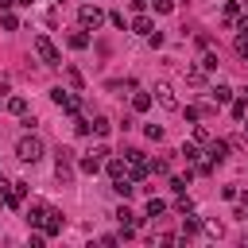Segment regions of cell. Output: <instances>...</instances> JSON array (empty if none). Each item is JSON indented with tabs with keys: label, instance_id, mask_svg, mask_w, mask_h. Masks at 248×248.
<instances>
[{
	"label": "cell",
	"instance_id": "obj_1",
	"mask_svg": "<svg viewBox=\"0 0 248 248\" xmlns=\"http://www.w3.org/2000/svg\"><path fill=\"white\" fill-rule=\"evenodd\" d=\"M31 46H35V54H39V62H43V66H62V54H58V46H54L46 35H35V43H31Z\"/></svg>",
	"mask_w": 248,
	"mask_h": 248
},
{
	"label": "cell",
	"instance_id": "obj_2",
	"mask_svg": "<svg viewBox=\"0 0 248 248\" xmlns=\"http://www.w3.org/2000/svg\"><path fill=\"white\" fill-rule=\"evenodd\" d=\"M16 155H19L23 163H39V159H43V140H39V136H23V140L16 143Z\"/></svg>",
	"mask_w": 248,
	"mask_h": 248
},
{
	"label": "cell",
	"instance_id": "obj_3",
	"mask_svg": "<svg viewBox=\"0 0 248 248\" xmlns=\"http://www.w3.org/2000/svg\"><path fill=\"white\" fill-rule=\"evenodd\" d=\"M50 101H54V105H58L62 112H70V116H74V112L81 108V101H78V97H74L70 89H62V85H54V89H50Z\"/></svg>",
	"mask_w": 248,
	"mask_h": 248
},
{
	"label": "cell",
	"instance_id": "obj_4",
	"mask_svg": "<svg viewBox=\"0 0 248 248\" xmlns=\"http://www.w3.org/2000/svg\"><path fill=\"white\" fill-rule=\"evenodd\" d=\"M78 19H81V27H85V31H89V27L97 31V27L105 23V12H101V8H93V4H85V8L78 12Z\"/></svg>",
	"mask_w": 248,
	"mask_h": 248
},
{
	"label": "cell",
	"instance_id": "obj_5",
	"mask_svg": "<svg viewBox=\"0 0 248 248\" xmlns=\"http://www.w3.org/2000/svg\"><path fill=\"white\" fill-rule=\"evenodd\" d=\"M155 101H159L163 108H170V112L178 108V97H174V89H170L167 81H159V85H155Z\"/></svg>",
	"mask_w": 248,
	"mask_h": 248
},
{
	"label": "cell",
	"instance_id": "obj_6",
	"mask_svg": "<svg viewBox=\"0 0 248 248\" xmlns=\"http://www.w3.org/2000/svg\"><path fill=\"white\" fill-rule=\"evenodd\" d=\"M43 232H46V236H54V232H62V213H58V209H46V221H43Z\"/></svg>",
	"mask_w": 248,
	"mask_h": 248
},
{
	"label": "cell",
	"instance_id": "obj_7",
	"mask_svg": "<svg viewBox=\"0 0 248 248\" xmlns=\"http://www.w3.org/2000/svg\"><path fill=\"white\" fill-rule=\"evenodd\" d=\"M205 155H209V163H225V155H229V143H225V140H213Z\"/></svg>",
	"mask_w": 248,
	"mask_h": 248
},
{
	"label": "cell",
	"instance_id": "obj_8",
	"mask_svg": "<svg viewBox=\"0 0 248 248\" xmlns=\"http://www.w3.org/2000/svg\"><path fill=\"white\" fill-rule=\"evenodd\" d=\"M54 170H58V182H70V151H66V147L58 151V167H54Z\"/></svg>",
	"mask_w": 248,
	"mask_h": 248
},
{
	"label": "cell",
	"instance_id": "obj_9",
	"mask_svg": "<svg viewBox=\"0 0 248 248\" xmlns=\"http://www.w3.org/2000/svg\"><path fill=\"white\" fill-rule=\"evenodd\" d=\"M46 209H50V205H43V202H35V205L27 209V225H43V221H46Z\"/></svg>",
	"mask_w": 248,
	"mask_h": 248
},
{
	"label": "cell",
	"instance_id": "obj_10",
	"mask_svg": "<svg viewBox=\"0 0 248 248\" xmlns=\"http://www.w3.org/2000/svg\"><path fill=\"white\" fill-rule=\"evenodd\" d=\"M132 31H136V35H151V31H155V23H151L147 16H136V19H132Z\"/></svg>",
	"mask_w": 248,
	"mask_h": 248
},
{
	"label": "cell",
	"instance_id": "obj_11",
	"mask_svg": "<svg viewBox=\"0 0 248 248\" xmlns=\"http://www.w3.org/2000/svg\"><path fill=\"white\" fill-rule=\"evenodd\" d=\"M81 170H85V174H97V170H101V155H97V151L85 155V159H81Z\"/></svg>",
	"mask_w": 248,
	"mask_h": 248
},
{
	"label": "cell",
	"instance_id": "obj_12",
	"mask_svg": "<svg viewBox=\"0 0 248 248\" xmlns=\"http://www.w3.org/2000/svg\"><path fill=\"white\" fill-rule=\"evenodd\" d=\"M132 108H136V112H147V108H151V93H136V97H132Z\"/></svg>",
	"mask_w": 248,
	"mask_h": 248
},
{
	"label": "cell",
	"instance_id": "obj_13",
	"mask_svg": "<svg viewBox=\"0 0 248 248\" xmlns=\"http://www.w3.org/2000/svg\"><path fill=\"white\" fill-rule=\"evenodd\" d=\"M70 46H74V50H85V46H89V35H85V31H74V35H70Z\"/></svg>",
	"mask_w": 248,
	"mask_h": 248
},
{
	"label": "cell",
	"instance_id": "obj_14",
	"mask_svg": "<svg viewBox=\"0 0 248 248\" xmlns=\"http://www.w3.org/2000/svg\"><path fill=\"white\" fill-rule=\"evenodd\" d=\"M186 81H190V85H202V81H205V70H202V66H190V70H186Z\"/></svg>",
	"mask_w": 248,
	"mask_h": 248
},
{
	"label": "cell",
	"instance_id": "obj_15",
	"mask_svg": "<svg viewBox=\"0 0 248 248\" xmlns=\"http://www.w3.org/2000/svg\"><path fill=\"white\" fill-rule=\"evenodd\" d=\"M8 112L23 116V112H27V101H23V97H8Z\"/></svg>",
	"mask_w": 248,
	"mask_h": 248
},
{
	"label": "cell",
	"instance_id": "obj_16",
	"mask_svg": "<svg viewBox=\"0 0 248 248\" xmlns=\"http://www.w3.org/2000/svg\"><path fill=\"white\" fill-rule=\"evenodd\" d=\"M112 190H116V194H120V198H128V194H132V190H136V186H132V182H128V178H112Z\"/></svg>",
	"mask_w": 248,
	"mask_h": 248
},
{
	"label": "cell",
	"instance_id": "obj_17",
	"mask_svg": "<svg viewBox=\"0 0 248 248\" xmlns=\"http://www.w3.org/2000/svg\"><path fill=\"white\" fill-rule=\"evenodd\" d=\"M124 163H128V159H108V174H112V178H124Z\"/></svg>",
	"mask_w": 248,
	"mask_h": 248
},
{
	"label": "cell",
	"instance_id": "obj_18",
	"mask_svg": "<svg viewBox=\"0 0 248 248\" xmlns=\"http://www.w3.org/2000/svg\"><path fill=\"white\" fill-rule=\"evenodd\" d=\"M163 209H167V202H159V198H151V202H147V217H159Z\"/></svg>",
	"mask_w": 248,
	"mask_h": 248
},
{
	"label": "cell",
	"instance_id": "obj_19",
	"mask_svg": "<svg viewBox=\"0 0 248 248\" xmlns=\"http://www.w3.org/2000/svg\"><path fill=\"white\" fill-rule=\"evenodd\" d=\"M0 23H4V31H16V27H19V19H16L12 12H4V16H0Z\"/></svg>",
	"mask_w": 248,
	"mask_h": 248
},
{
	"label": "cell",
	"instance_id": "obj_20",
	"mask_svg": "<svg viewBox=\"0 0 248 248\" xmlns=\"http://www.w3.org/2000/svg\"><path fill=\"white\" fill-rule=\"evenodd\" d=\"M108 128H112V124H108L105 116H97V120H93V132H97V136H108Z\"/></svg>",
	"mask_w": 248,
	"mask_h": 248
},
{
	"label": "cell",
	"instance_id": "obj_21",
	"mask_svg": "<svg viewBox=\"0 0 248 248\" xmlns=\"http://www.w3.org/2000/svg\"><path fill=\"white\" fill-rule=\"evenodd\" d=\"M236 54H244V58H248V31H240V35H236Z\"/></svg>",
	"mask_w": 248,
	"mask_h": 248
},
{
	"label": "cell",
	"instance_id": "obj_22",
	"mask_svg": "<svg viewBox=\"0 0 248 248\" xmlns=\"http://www.w3.org/2000/svg\"><path fill=\"white\" fill-rule=\"evenodd\" d=\"M89 128H93V124H89V120H81V116H78V120H74V132H78V136H89Z\"/></svg>",
	"mask_w": 248,
	"mask_h": 248
},
{
	"label": "cell",
	"instance_id": "obj_23",
	"mask_svg": "<svg viewBox=\"0 0 248 248\" xmlns=\"http://www.w3.org/2000/svg\"><path fill=\"white\" fill-rule=\"evenodd\" d=\"M182 159L194 163V159H198V147H194V143H182Z\"/></svg>",
	"mask_w": 248,
	"mask_h": 248
},
{
	"label": "cell",
	"instance_id": "obj_24",
	"mask_svg": "<svg viewBox=\"0 0 248 248\" xmlns=\"http://www.w3.org/2000/svg\"><path fill=\"white\" fill-rule=\"evenodd\" d=\"M186 182H190V174H186V178H170V190H174V194H186Z\"/></svg>",
	"mask_w": 248,
	"mask_h": 248
},
{
	"label": "cell",
	"instance_id": "obj_25",
	"mask_svg": "<svg viewBox=\"0 0 248 248\" xmlns=\"http://www.w3.org/2000/svg\"><path fill=\"white\" fill-rule=\"evenodd\" d=\"M229 97H232L229 85H217V89H213V101H229Z\"/></svg>",
	"mask_w": 248,
	"mask_h": 248
},
{
	"label": "cell",
	"instance_id": "obj_26",
	"mask_svg": "<svg viewBox=\"0 0 248 248\" xmlns=\"http://www.w3.org/2000/svg\"><path fill=\"white\" fill-rule=\"evenodd\" d=\"M155 4V12H174V0H151Z\"/></svg>",
	"mask_w": 248,
	"mask_h": 248
},
{
	"label": "cell",
	"instance_id": "obj_27",
	"mask_svg": "<svg viewBox=\"0 0 248 248\" xmlns=\"http://www.w3.org/2000/svg\"><path fill=\"white\" fill-rule=\"evenodd\" d=\"M202 70H217V54H205L202 58Z\"/></svg>",
	"mask_w": 248,
	"mask_h": 248
},
{
	"label": "cell",
	"instance_id": "obj_28",
	"mask_svg": "<svg viewBox=\"0 0 248 248\" xmlns=\"http://www.w3.org/2000/svg\"><path fill=\"white\" fill-rule=\"evenodd\" d=\"M147 140H163V128L159 124H147Z\"/></svg>",
	"mask_w": 248,
	"mask_h": 248
},
{
	"label": "cell",
	"instance_id": "obj_29",
	"mask_svg": "<svg viewBox=\"0 0 248 248\" xmlns=\"http://www.w3.org/2000/svg\"><path fill=\"white\" fill-rule=\"evenodd\" d=\"M194 140H198V143H209V132H205V128L198 124V128H194Z\"/></svg>",
	"mask_w": 248,
	"mask_h": 248
},
{
	"label": "cell",
	"instance_id": "obj_30",
	"mask_svg": "<svg viewBox=\"0 0 248 248\" xmlns=\"http://www.w3.org/2000/svg\"><path fill=\"white\" fill-rule=\"evenodd\" d=\"M198 229H202V221H198V217H190V213H186V232H198Z\"/></svg>",
	"mask_w": 248,
	"mask_h": 248
},
{
	"label": "cell",
	"instance_id": "obj_31",
	"mask_svg": "<svg viewBox=\"0 0 248 248\" xmlns=\"http://www.w3.org/2000/svg\"><path fill=\"white\" fill-rule=\"evenodd\" d=\"M236 31H248V16H244V19H236Z\"/></svg>",
	"mask_w": 248,
	"mask_h": 248
},
{
	"label": "cell",
	"instance_id": "obj_32",
	"mask_svg": "<svg viewBox=\"0 0 248 248\" xmlns=\"http://www.w3.org/2000/svg\"><path fill=\"white\" fill-rule=\"evenodd\" d=\"M8 190H12V182H4V178H0V198H4Z\"/></svg>",
	"mask_w": 248,
	"mask_h": 248
},
{
	"label": "cell",
	"instance_id": "obj_33",
	"mask_svg": "<svg viewBox=\"0 0 248 248\" xmlns=\"http://www.w3.org/2000/svg\"><path fill=\"white\" fill-rule=\"evenodd\" d=\"M16 4H19V8H31V4H35V0H16Z\"/></svg>",
	"mask_w": 248,
	"mask_h": 248
},
{
	"label": "cell",
	"instance_id": "obj_34",
	"mask_svg": "<svg viewBox=\"0 0 248 248\" xmlns=\"http://www.w3.org/2000/svg\"><path fill=\"white\" fill-rule=\"evenodd\" d=\"M240 202H244V209H248V190H244V194H240Z\"/></svg>",
	"mask_w": 248,
	"mask_h": 248
},
{
	"label": "cell",
	"instance_id": "obj_35",
	"mask_svg": "<svg viewBox=\"0 0 248 248\" xmlns=\"http://www.w3.org/2000/svg\"><path fill=\"white\" fill-rule=\"evenodd\" d=\"M8 4H16V0H0V8H8Z\"/></svg>",
	"mask_w": 248,
	"mask_h": 248
},
{
	"label": "cell",
	"instance_id": "obj_36",
	"mask_svg": "<svg viewBox=\"0 0 248 248\" xmlns=\"http://www.w3.org/2000/svg\"><path fill=\"white\" fill-rule=\"evenodd\" d=\"M244 136H248V120H244Z\"/></svg>",
	"mask_w": 248,
	"mask_h": 248
},
{
	"label": "cell",
	"instance_id": "obj_37",
	"mask_svg": "<svg viewBox=\"0 0 248 248\" xmlns=\"http://www.w3.org/2000/svg\"><path fill=\"white\" fill-rule=\"evenodd\" d=\"M244 97H248V89H244Z\"/></svg>",
	"mask_w": 248,
	"mask_h": 248
},
{
	"label": "cell",
	"instance_id": "obj_38",
	"mask_svg": "<svg viewBox=\"0 0 248 248\" xmlns=\"http://www.w3.org/2000/svg\"><path fill=\"white\" fill-rule=\"evenodd\" d=\"M244 4H248V0H244Z\"/></svg>",
	"mask_w": 248,
	"mask_h": 248
}]
</instances>
